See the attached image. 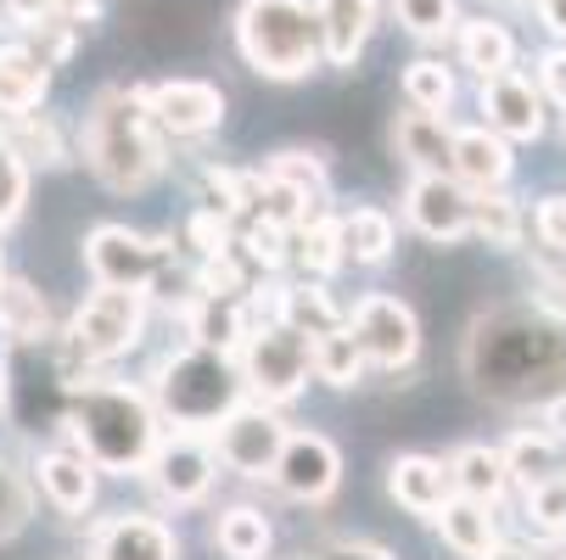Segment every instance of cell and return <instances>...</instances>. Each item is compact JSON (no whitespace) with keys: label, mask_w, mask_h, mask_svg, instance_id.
<instances>
[{"label":"cell","mask_w":566,"mask_h":560,"mask_svg":"<svg viewBox=\"0 0 566 560\" xmlns=\"http://www.w3.org/2000/svg\"><path fill=\"white\" fill-rule=\"evenodd\" d=\"M45 18L78 29V23H91V18H96V0H45Z\"/></svg>","instance_id":"49"},{"label":"cell","mask_w":566,"mask_h":560,"mask_svg":"<svg viewBox=\"0 0 566 560\" xmlns=\"http://www.w3.org/2000/svg\"><path fill=\"white\" fill-rule=\"evenodd\" d=\"M465 376L489 404H560L566 398V319L533 308H494L465 337Z\"/></svg>","instance_id":"1"},{"label":"cell","mask_w":566,"mask_h":560,"mask_svg":"<svg viewBox=\"0 0 566 560\" xmlns=\"http://www.w3.org/2000/svg\"><path fill=\"white\" fill-rule=\"evenodd\" d=\"M471 235H482V242L500 247V253L522 247V208H516L505 191H482V197H471Z\"/></svg>","instance_id":"31"},{"label":"cell","mask_w":566,"mask_h":560,"mask_svg":"<svg viewBox=\"0 0 566 560\" xmlns=\"http://www.w3.org/2000/svg\"><path fill=\"white\" fill-rule=\"evenodd\" d=\"M186 331H191V342L197 348H219V353H230V348H241V337H248V308H241V297H191V308H186Z\"/></svg>","instance_id":"25"},{"label":"cell","mask_w":566,"mask_h":560,"mask_svg":"<svg viewBox=\"0 0 566 560\" xmlns=\"http://www.w3.org/2000/svg\"><path fill=\"white\" fill-rule=\"evenodd\" d=\"M34 476H40V494H45L62 516H78V510H91V505H96V465L78 454V448L40 454Z\"/></svg>","instance_id":"20"},{"label":"cell","mask_w":566,"mask_h":560,"mask_svg":"<svg viewBox=\"0 0 566 560\" xmlns=\"http://www.w3.org/2000/svg\"><path fill=\"white\" fill-rule=\"evenodd\" d=\"M482 113H489V129L505 135V140H538L544 135V96L516 67L482 78Z\"/></svg>","instance_id":"15"},{"label":"cell","mask_w":566,"mask_h":560,"mask_svg":"<svg viewBox=\"0 0 566 560\" xmlns=\"http://www.w3.org/2000/svg\"><path fill=\"white\" fill-rule=\"evenodd\" d=\"M51 91V67L29 45H0V113H34Z\"/></svg>","instance_id":"22"},{"label":"cell","mask_w":566,"mask_h":560,"mask_svg":"<svg viewBox=\"0 0 566 560\" xmlns=\"http://www.w3.org/2000/svg\"><path fill=\"white\" fill-rule=\"evenodd\" d=\"M56 426L73 437V448L96 471H113V476H140L151 448L164 443L151 398H140L135 387H118V381H91V376L67 381Z\"/></svg>","instance_id":"2"},{"label":"cell","mask_w":566,"mask_h":560,"mask_svg":"<svg viewBox=\"0 0 566 560\" xmlns=\"http://www.w3.org/2000/svg\"><path fill=\"white\" fill-rule=\"evenodd\" d=\"M314 376L326 381V387H354L365 376V353H359V342H354L348 326L314 337Z\"/></svg>","instance_id":"34"},{"label":"cell","mask_w":566,"mask_h":560,"mask_svg":"<svg viewBox=\"0 0 566 560\" xmlns=\"http://www.w3.org/2000/svg\"><path fill=\"white\" fill-rule=\"evenodd\" d=\"M140 476H151V488H157V499H164V505L186 510V505H202L208 488H213V454L202 443H191V437H175V443H157L151 448V459H146Z\"/></svg>","instance_id":"14"},{"label":"cell","mask_w":566,"mask_h":560,"mask_svg":"<svg viewBox=\"0 0 566 560\" xmlns=\"http://www.w3.org/2000/svg\"><path fill=\"white\" fill-rule=\"evenodd\" d=\"M348 331H354L365 364H376V370H403L416 359V348H421L416 314H410V303H398V297H365L348 314Z\"/></svg>","instance_id":"10"},{"label":"cell","mask_w":566,"mask_h":560,"mask_svg":"<svg viewBox=\"0 0 566 560\" xmlns=\"http://www.w3.org/2000/svg\"><path fill=\"white\" fill-rule=\"evenodd\" d=\"M270 521H264V510H253V505H235V510H224L219 516V527H213V543L230 554V560H264L270 554Z\"/></svg>","instance_id":"30"},{"label":"cell","mask_w":566,"mask_h":560,"mask_svg":"<svg viewBox=\"0 0 566 560\" xmlns=\"http://www.w3.org/2000/svg\"><path fill=\"white\" fill-rule=\"evenodd\" d=\"M0 135H7V146L23 157V163H45V169L62 163V135H56V124H45L40 113H18L12 129H0Z\"/></svg>","instance_id":"36"},{"label":"cell","mask_w":566,"mask_h":560,"mask_svg":"<svg viewBox=\"0 0 566 560\" xmlns=\"http://www.w3.org/2000/svg\"><path fill=\"white\" fill-rule=\"evenodd\" d=\"M85 163L107 191H140L164 175V129L140 91H107L85 118Z\"/></svg>","instance_id":"3"},{"label":"cell","mask_w":566,"mask_h":560,"mask_svg":"<svg viewBox=\"0 0 566 560\" xmlns=\"http://www.w3.org/2000/svg\"><path fill=\"white\" fill-rule=\"evenodd\" d=\"M96 560H180V538L157 516H113L96 527Z\"/></svg>","instance_id":"18"},{"label":"cell","mask_w":566,"mask_h":560,"mask_svg":"<svg viewBox=\"0 0 566 560\" xmlns=\"http://www.w3.org/2000/svg\"><path fill=\"white\" fill-rule=\"evenodd\" d=\"M392 146L398 157L410 163L416 175H449V151H454V129L443 113H403L398 129H392Z\"/></svg>","instance_id":"21"},{"label":"cell","mask_w":566,"mask_h":560,"mask_svg":"<svg viewBox=\"0 0 566 560\" xmlns=\"http://www.w3.org/2000/svg\"><path fill=\"white\" fill-rule=\"evenodd\" d=\"M449 488L465 494V499H482V505H500L505 488H511V471H505V454L489 448V443H471L449 459Z\"/></svg>","instance_id":"24"},{"label":"cell","mask_w":566,"mask_h":560,"mask_svg":"<svg viewBox=\"0 0 566 560\" xmlns=\"http://www.w3.org/2000/svg\"><path fill=\"white\" fill-rule=\"evenodd\" d=\"M449 175L471 191H500L511 180V140L494 135L489 124L476 129H454V151H449Z\"/></svg>","instance_id":"16"},{"label":"cell","mask_w":566,"mask_h":560,"mask_svg":"<svg viewBox=\"0 0 566 560\" xmlns=\"http://www.w3.org/2000/svg\"><path fill=\"white\" fill-rule=\"evenodd\" d=\"M527 521L566 538V476H549V483L527 488Z\"/></svg>","instance_id":"44"},{"label":"cell","mask_w":566,"mask_h":560,"mask_svg":"<svg viewBox=\"0 0 566 560\" xmlns=\"http://www.w3.org/2000/svg\"><path fill=\"white\" fill-rule=\"evenodd\" d=\"M308 213H319V202H308L297 186L275 180V175H259V197H253V219H270L281 230H297Z\"/></svg>","instance_id":"35"},{"label":"cell","mask_w":566,"mask_h":560,"mask_svg":"<svg viewBox=\"0 0 566 560\" xmlns=\"http://www.w3.org/2000/svg\"><path fill=\"white\" fill-rule=\"evenodd\" d=\"M0 281H7V275H0Z\"/></svg>","instance_id":"55"},{"label":"cell","mask_w":566,"mask_h":560,"mask_svg":"<svg viewBox=\"0 0 566 560\" xmlns=\"http://www.w3.org/2000/svg\"><path fill=\"white\" fill-rule=\"evenodd\" d=\"M403 213H410V224L427 242H443V247L471 235V191L454 175H416L410 197H403Z\"/></svg>","instance_id":"13"},{"label":"cell","mask_w":566,"mask_h":560,"mask_svg":"<svg viewBox=\"0 0 566 560\" xmlns=\"http://www.w3.org/2000/svg\"><path fill=\"white\" fill-rule=\"evenodd\" d=\"M197 292L202 297H241V292H248V270L235 264L230 247L224 253H208L202 270H197Z\"/></svg>","instance_id":"43"},{"label":"cell","mask_w":566,"mask_h":560,"mask_svg":"<svg viewBox=\"0 0 566 560\" xmlns=\"http://www.w3.org/2000/svg\"><path fill=\"white\" fill-rule=\"evenodd\" d=\"M314 23H319V56L332 67H348L376 34V0H314Z\"/></svg>","instance_id":"17"},{"label":"cell","mask_w":566,"mask_h":560,"mask_svg":"<svg viewBox=\"0 0 566 560\" xmlns=\"http://www.w3.org/2000/svg\"><path fill=\"white\" fill-rule=\"evenodd\" d=\"M270 175L286 180V186H297L308 202H326V191H332L326 163H319L314 151H275V157H270Z\"/></svg>","instance_id":"38"},{"label":"cell","mask_w":566,"mask_h":560,"mask_svg":"<svg viewBox=\"0 0 566 560\" xmlns=\"http://www.w3.org/2000/svg\"><path fill=\"white\" fill-rule=\"evenodd\" d=\"M270 476H275V488L286 499L319 505V499H332L337 483H343V454H337L332 437H319V432H286Z\"/></svg>","instance_id":"11"},{"label":"cell","mask_w":566,"mask_h":560,"mask_svg":"<svg viewBox=\"0 0 566 560\" xmlns=\"http://www.w3.org/2000/svg\"><path fill=\"white\" fill-rule=\"evenodd\" d=\"M241 62L264 78H308L319 62V23L308 0H241L235 12Z\"/></svg>","instance_id":"4"},{"label":"cell","mask_w":566,"mask_h":560,"mask_svg":"<svg viewBox=\"0 0 566 560\" xmlns=\"http://www.w3.org/2000/svg\"><path fill=\"white\" fill-rule=\"evenodd\" d=\"M500 454H505L511 483H522V488H538V483H549V476H560V459H566L555 432H516Z\"/></svg>","instance_id":"28"},{"label":"cell","mask_w":566,"mask_h":560,"mask_svg":"<svg viewBox=\"0 0 566 560\" xmlns=\"http://www.w3.org/2000/svg\"><path fill=\"white\" fill-rule=\"evenodd\" d=\"M392 7L416 40H443L454 29V0H392Z\"/></svg>","instance_id":"41"},{"label":"cell","mask_w":566,"mask_h":560,"mask_svg":"<svg viewBox=\"0 0 566 560\" xmlns=\"http://www.w3.org/2000/svg\"><path fill=\"white\" fill-rule=\"evenodd\" d=\"M0 337L12 348H40L51 337V308L29 281H0Z\"/></svg>","instance_id":"26"},{"label":"cell","mask_w":566,"mask_h":560,"mask_svg":"<svg viewBox=\"0 0 566 560\" xmlns=\"http://www.w3.org/2000/svg\"><path fill=\"white\" fill-rule=\"evenodd\" d=\"M85 270L96 286H118V292H146L164 270V247L146 242L129 224H96L85 235Z\"/></svg>","instance_id":"9"},{"label":"cell","mask_w":566,"mask_h":560,"mask_svg":"<svg viewBox=\"0 0 566 560\" xmlns=\"http://www.w3.org/2000/svg\"><path fill=\"white\" fill-rule=\"evenodd\" d=\"M208 197H213V213L235 219V213H253V197H259V175H235V169H208L202 175Z\"/></svg>","instance_id":"40"},{"label":"cell","mask_w":566,"mask_h":560,"mask_svg":"<svg viewBox=\"0 0 566 560\" xmlns=\"http://www.w3.org/2000/svg\"><path fill=\"white\" fill-rule=\"evenodd\" d=\"M392 253V219L381 208H354L343 219V258L354 264H381Z\"/></svg>","instance_id":"33"},{"label":"cell","mask_w":566,"mask_h":560,"mask_svg":"<svg viewBox=\"0 0 566 560\" xmlns=\"http://www.w3.org/2000/svg\"><path fill=\"white\" fill-rule=\"evenodd\" d=\"M560 476H566V459H560Z\"/></svg>","instance_id":"54"},{"label":"cell","mask_w":566,"mask_h":560,"mask_svg":"<svg viewBox=\"0 0 566 560\" xmlns=\"http://www.w3.org/2000/svg\"><path fill=\"white\" fill-rule=\"evenodd\" d=\"M538 96L555 102V107H566V51H549L538 62Z\"/></svg>","instance_id":"48"},{"label":"cell","mask_w":566,"mask_h":560,"mask_svg":"<svg viewBox=\"0 0 566 560\" xmlns=\"http://www.w3.org/2000/svg\"><path fill=\"white\" fill-rule=\"evenodd\" d=\"M443 527V543L465 560H482L500 538H494V505H482V499H465V494H449L443 510L432 516Z\"/></svg>","instance_id":"23"},{"label":"cell","mask_w":566,"mask_h":560,"mask_svg":"<svg viewBox=\"0 0 566 560\" xmlns=\"http://www.w3.org/2000/svg\"><path fill=\"white\" fill-rule=\"evenodd\" d=\"M29 202V163L7 146V135H0V230H7Z\"/></svg>","instance_id":"42"},{"label":"cell","mask_w":566,"mask_h":560,"mask_svg":"<svg viewBox=\"0 0 566 560\" xmlns=\"http://www.w3.org/2000/svg\"><path fill=\"white\" fill-rule=\"evenodd\" d=\"M482 560H544V554H527V549H500V543H494Z\"/></svg>","instance_id":"53"},{"label":"cell","mask_w":566,"mask_h":560,"mask_svg":"<svg viewBox=\"0 0 566 560\" xmlns=\"http://www.w3.org/2000/svg\"><path fill=\"white\" fill-rule=\"evenodd\" d=\"M275 314L286 319V326H297L308 342H314V337H326V331H337V326H348L343 308L326 297V286H314V281H303V286H281V292H275Z\"/></svg>","instance_id":"27"},{"label":"cell","mask_w":566,"mask_h":560,"mask_svg":"<svg viewBox=\"0 0 566 560\" xmlns=\"http://www.w3.org/2000/svg\"><path fill=\"white\" fill-rule=\"evenodd\" d=\"M297 264H303L308 275H332V270H343V219H332V213H308V219L297 224Z\"/></svg>","instance_id":"32"},{"label":"cell","mask_w":566,"mask_h":560,"mask_svg":"<svg viewBox=\"0 0 566 560\" xmlns=\"http://www.w3.org/2000/svg\"><path fill=\"white\" fill-rule=\"evenodd\" d=\"M403 102L410 107H421V113H449V102H454V73L443 67V62H410L403 67Z\"/></svg>","instance_id":"37"},{"label":"cell","mask_w":566,"mask_h":560,"mask_svg":"<svg viewBox=\"0 0 566 560\" xmlns=\"http://www.w3.org/2000/svg\"><path fill=\"white\" fill-rule=\"evenodd\" d=\"M387 494L403 510H416V516H438L443 499L454 494L449 488V465L443 459H427V454H398L387 465Z\"/></svg>","instance_id":"19"},{"label":"cell","mask_w":566,"mask_h":560,"mask_svg":"<svg viewBox=\"0 0 566 560\" xmlns=\"http://www.w3.org/2000/svg\"><path fill=\"white\" fill-rule=\"evenodd\" d=\"M34 516V488H29V476L12 471V465H0V543L18 538Z\"/></svg>","instance_id":"39"},{"label":"cell","mask_w":566,"mask_h":560,"mask_svg":"<svg viewBox=\"0 0 566 560\" xmlns=\"http://www.w3.org/2000/svg\"><path fill=\"white\" fill-rule=\"evenodd\" d=\"M0 7H7V18H12V23H23V29L45 23V0H0Z\"/></svg>","instance_id":"51"},{"label":"cell","mask_w":566,"mask_h":560,"mask_svg":"<svg viewBox=\"0 0 566 560\" xmlns=\"http://www.w3.org/2000/svg\"><path fill=\"white\" fill-rule=\"evenodd\" d=\"M538 242L549 247V253H566V197H549V202H538Z\"/></svg>","instance_id":"47"},{"label":"cell","mask_w":566,"mask_h":560,"mask_svg":"<svg viewBox=\"0 0 566 560\" xmlns=\"http://www.w3.org/2000/svg\"><path fill=\"white\" fill-rule=\"evenodd\" d=\"M538 18L555 40H566V0H538Z\"/></svg>","instance_id":"52"},{"label":"cell","mask_w":566,"mask_h":560,"mask_svg":"<svg viewBox=\"0 0 566 560\" xmlns=\"http://www.w3.org/2000/svg\"><path fill=\"white\" fill-rule=\"evenodd\" d=\"M140 96H146V113L157 118V129L180 135V140L213 135L224 124V91L208 85V78H164V85H151Z\"/></svg>","instance_id":"12"},{"label":"cell","mask_w":566,"mask_h":560,"mask_svg":"<svg viewBox=\"0 0 566 560\" xmlns=\"http://www.w3.org/2000/svg\"><path fill=\"white\" fill-rule=\"evenodd\" d=\"M186 235H191V247L208 258V253H224L230 247V219L224 213H213V208H202L191 224H186Z\"/></svg>","instance_id":"46"},{"label":"cell","mask_w":566,"mask_h":560,"mask_svg":"<svg viewBox=\"0 0 566 560\" xmlns=\"http://www.w3.org/2000/svg\"><path fill=\"white\" fill-rule=\"evenodd\" d=\"M146 331V292H118V286H96V297L73 314L67 326V359H62V376L73 381V364L85 359L91 364H107L118 353H129Z\"/></svg>","instance_id":"6"},{"label":"cell","mask_w":566,"mask_h":560,"mask_svg":"<svg viewBox=\"0 0 566 560\" xmlns=\"http://www.w3.org/2000/svg\"><path fill=\"white\" fill-rule=\"evenodd\" d=\"M248 253H253L264 270H281V264H286V230L270 224V219H253V224H248Z\"/></svg>","instance_id":"45"},{"label":"cell","mask_w":566,"mask_h":560,"mask_svg":"<svg viewBox=\"0 0 566 560\" xmlns=\"http://www.w3.org/2000/svg\"><path fill=\"white\" fill-rule=\"evenodd\" d=\"M286 443V421L275 415V404H241L213 426V459L241 471V476H270L275 471V454Z\"/></svg>","instance_id":"8"},{"label":"cell","mask_w":566,"mask_h":560,"mask_svg":"<svg viewBox=\"0 0 566 560\" xmlns=\"http://www.w3.org/2000/svg\"><path fill=\"white\" fill-rule=\"evenodd\" d=\"M460 62L476 67L482 78L516 67V40H511V29H505V23H489V18H465V23H460Z\"/></svg>","instance_id":"29"},{"label":"cell","mask_w":566,"mask_h":560,"mask_svg":"<svg viewBox=\"0 0 566 560\" xmlns=\"http://www.w3.org/2000/svg\"><path fill=\"white\" fill-rule=\"evenodd\" d=\"M241 398H248V381H241L235 359L197 342L151 376V410L175 426H219Z\"/></svg>","instance_id":"5"},{"label":"cell","mask_w":566,"mask_h":560,"mask_svg":"<svg viewBox=\"0 0 566 560\" xmlns=\"http://www.w3.org/2000/svg\"><path fill=\"white\" fill-rule=\"evenodd\" d=\"M241 342H248V353H241V381L259 392V404H286V398H297L308 387V376H314V342L297 326L270 319V326L248 331Z\"/></svg>","instance_id":"7"},{"label":"cell","mask_w":566,"mask_h":560,"mask_svg":"<svg viewBox=\"0 0 566 560\" xmlns=\"http://www.w3.org/2000/svg\"><path fill=\"white\" fill-rule=\"evenodd\" d=\"M319 560H392V554L376 543H332V549H319Z\"/></svg>","instance_id":"50"}]
</instances>
